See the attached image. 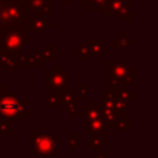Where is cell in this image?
I'll return each mask as SVG.
<instances>
[{
  "label": "cell",
  "mask_w": 158,
  "mask_h": 158,
  "mask_svg": "<svg viewBox=\"0 0 158 158\" xmlns=\"http://www.w3.org/2000/svg\"><path fill=\"white\" fill-rule=\"evenodd\" d=\"M30 14L25 0H6L0 7V33L14 27H25Z\"/></svg>",
  "instance_id": "1"
},
{
  "label": "cell",
  "mask_w": 158,
  "mask_h": 158,
  "mask_svg": "<svg viewBox=\"0 0 158 158\" xmlns=\"http://www.w3.org/2000/svg\"><path fill=\"white\" fill-rule=\"evenodd\" d=\"M28 101L20 100L9 88L0 91V121L15 123L20 117L28 116Z\"/></svg>",
  "instance_id": "2"
},
{
  "label": "cell",
  "mask_w": 158,
  "mask_h": 158,
  "mask_svg": "<svg viewBox=\"0 0 158 158\" xmlns=\"http://www.w3.org/2000/svg\"><path fill=\"white\" fill-rule=\"evenodd\" d=\"M28 43V32L25 27L9 28L0 33V53L16 56Z\"/></svg>",
  "instance_id": "3"
},
{
  "label": "cell",
  "mask_w": 158,
  "mask_h": 158,
  "mask_svg": "<svg viewBox=\"0 0 158 158\" xmlns=\"http://www.w3.org/2000/svg\"><path fill=\"white\" fill-rule=\"evenodd\" d=\"M107 79L116 84H132L135 81V67L130 62L107 60Z\"/></svg>",
  "instance_id": "4"
},
{
  "label": "cell",
  "mask_w": 158,
  "mask_h": 158,
  "mask_svg": "<svg viewBox=\"0 0 158 158\" xmlns=\"http://www.w3.org/2000/svg\"><path fill=\"white\" fill-rule=\"evenodd\" d=\"M28 143L35 146L37 156H56V137L53 135H43L36 128L28 136Z\"/></svg>",
  "instance_id": "5"
},
{
  "label": "cell",
  "mask_w": 158,
  "mask_h": 158,
  "mask_svg": "<svg viewBox=\"0 0 158 158\" xmlns=\"http://www.w3.org/2000/svg\"><path fill=\"white\" fill-rule=\"evenodd\" d=\"M46 88L51 93L63 94L68 88V77L62 67H52L49 72L46 73Z\"/></svg>",
  "instance_id": "6"
},
{
  "label": "cell",
  "mask_w": 158,
  "mask_h": 158,
  "mask_svg": "<svg viewBox=\"0 0 158 158\" xmlns=\"http://www.w3.org/2000/svg\"><path fill=\"white\" fill-rule=\"evenodd\" d=\"M101 15L117 16L120 21H130V19L135 16V11L130 9V0H107Z\"/></svg>",
  "instance_id": "7"
},
{
  "label": "cell",
  "mask_w": 158,
  "mask_h": 158,
  "mask_svg": "<svg viewBox=\"0 0 158 158\" xmlns=\"http://www.w3.org/2000/svg\"><path fill=\"white\" fill-rule=\"evenodd\" d=\"M52 26V22L48 21L47 19L43 17H37V16H28L27 22H26V31L30 33H44L47 28Z\"/></svg>",
  "instance_id": "8"
},
{
  "label": "cell",
  "mask_w": 158,
  "mask_h": 158,
  "mask_svg": "<svg viewBox=\"0 0 158 158\" xmlns=\"http://www.w3.org/2000/svg\"><path fill=\"white\" fill-rule=\"evenodd\" d=\"M106 132H107V125L102 120V117L85 122V133H88L90 136L91 135H100L101 136Z\"/></svg>",
  "instance_id": "9"
},
{
  "label": "cell",
  "mask_w": 158,
  "mask_h": 158,
  "mask_svg": "<svg viewBox=\"0 0 158 158\" xmlns=\"http://www.w3.org/2000/svg\"><path fill=\"white\" fill-rule=\"evenodd\" d=\"M32 57H33L38 63H41V62H43V60H52V62H54V60H57V51L53 49L49 43H47V44L44 46V49H43V51H41V52H35V53L32 54Z\"/></svg>",
  "instance_id": "10"
},
{
  "label": "cell",
  "mask_w": 158,
  "mask_h": 158,
  "mask_svg": "<svg viewBox=\"0 0 158 158\" xmlns=\"http://www.w3.org/2000/svg\"><path fill=\"white\" fill-rule=\"evenodd\" d=\"M135 40L131 38L130 33H120L117 38H115L112 41V48L116 49H121V48H130L132 44H135Z\"/></svg>",
  "instance_id": "11"
},
{
  "label": "cell",
  "mask_w": 158,
  "mask_h": 158,
  "mask_svg": "<svg viewBox=\"0 0 158 158\" xmlns=\"http://www.w3.org/2000/svg\"><path fill=\"white\" fill-rule=\"evenodd\" d=\"M90 56H105L107 53V46L100 38H93L89 43Z\"/></svg>",
  "instance_id": "12"
},
{
  "label": "cell",
  "mask_w": 158,
  "mask_h": 158,
  "mask_svg": "<svg viewBox=\"0 0 158 158\" xmlns=\"http://www.w3.org/2000/svg\"><path fill=\"white\" fill-rule=\"evenodd\" d=\"M84 117L86 118V121H91V120H98L101 118V109L99 105H96V101L93 100L90 102V105H86L84 111Z\"/></svg>",
  "instance_id": "13"
},
{
  "label": "cell",
  "mask_w": 158,
  "mask_h": 158,
  "mask_svg": "<svg viewBox=\"0 0 158 158\" xmlns=\"http://www.w3.org/2000/svg\"><path fill=\"white\" fill-rule=\"evenodd\" d=\"M0 67H4L9 73H16L19 70V65L16 63L15 56H11V54L0 53Z\"/></svg>",
  "instance_id": "14"
},
{
  "label": "cell",
  "mask_w": 158,
  "mask_h": 158,
  "mask_svg": "<svg viewBox=\"0 0 158 158\" xmlns=\"http://www.w3.org/2000/svg\"><path fill=\"white\" fill-rule=\"evenodd\" d=\"M52 1L51 0H46L44 4L33 12V16H37V17H43V19H47V17H51L52 15Z\"/></svg>",
  "instance_id": "15"
},
{
  "label": "cell",
  "mask_w": 158,
  "mask_h": 158,
  "mask_svg": "<svg viewBox=\"0 0 158 158\" xmlns=\"http://www.w3.org/2000/svg\"><path fill=\"white\" fill-rule=\"evenodd\" d=\"M90 141H91V144H90L91 149L93 151H96V152L100 151L101 146H105L107 143V141L106 139H102L100 135H91L90 136Z\"/></svg>",
  "instance_id": "16"
},
{
  "label": "cell",
  "mask_w": 158,
  "mask_h": 158,
  "mask_svg": "<svg viewBox=\"0 0 158 158\" xmlns=\"http://www.w3.org/2000/svg\"><path fill=\"white\" fill-rule=\"evenodd\" d=\"M75 56H79L80 60H90V51H89V46L88 44H81L78 49L74 51Z\"/></svg>",
  "instance_id": "17"
},
{
  "label": "cell",
  "mask_w": 158,
  "mask_h": 158,
  "mask_svg": "<svg viewBox=\"0 0 158 158\" xmlns=\"http://www.w3.org/2000/svg\"><path fill=\"white\" fill-rule=\"evenodd\" d=\"M47 105L48 106H62L63 102H62V95L58 94V93H51L48 96H47Z\"/></svg>",
  "instance_id": "18"
},
{
  "label": "cell",
  "mask_w": 158,
  "mask_h": 158,
  "mask_svg": "<svg viewBox=\"0 0 158 158\" xmlns=\"http://www.w3.org/2000/svg\"><path fill=\"white\" fill-rule=\"evenodd\" d=\"M118 98L128 102L130 100H135V98H136V91H135L133 89H123V90H118Z\"/></svg>",
  "instance_id": "19"
},
{
  "label": "cell",
  "mask_w": 158,
  "mask_h": 158,
  "mask_svg": "<svg viewBox=\"0 0 158 158\" xmlns=\"http://www.w3.org/2000/svg\"><path fill=\"white\" fill-rule=\"evenodd\" d=\"M44 1L46 0H25V4H26V7L28 11L32 10L35 12L36 10H38L44 4Z\"/></svg>",
  "instance_id": "20"
},
{
  "label": "cell",
  "mask_w": 158,
  "mask_h": 158,
  "mask_svg": "<svg viewBox=\"0 0 158 158\" xmlns=\"http://www.w3.org/2000/svg\"><path fill=\"white\" fill-rule=\"evenodd\" d=\"M106 4H107V0H91L89 6H90L91 11H99V10L102 11L105 9Z\"/></svg>",
  "instance_id": "21"
},
{
  "label": "cell",
  "mask_w": 158,
  "mask_h": 158,
  "mask_svg": "<svg viewBox=\"0 0 158 158\" xmlns=\"http://www.w3.org/2000/svg\"><path fill=\"white\" fill-rule=\"evenodd\" d=\"M78 142H79V135H69L68 136V148L70 151L79 149Z\"/></svg>",
  "instance_id": "22"
},
{
  "label": "cell",
  "mask_w": 158,
  "mask_h": 158,
  "mask_svg": "<svg viewBox=\"0 0 158 158\" xmlns=\"http://www.w3.org/2000/svg\"><path fill=\"white\" fill-rule=\"evenodd\" d=\"M128 127H130V118L128 117L123 116V117L118 118V122H117V127L116 128H118L121 133H123V131L127 130Z\"/></svg>",
  "instance_id": "23"
},
{
  "label": "cell",
  "mask_w": 158,
  "mask_h": 158,
  "mask_svg": "<svg viewBox=\"0 0 158 158\" xmlns=\"http://www.w3.org/2000/svg\"><path fill=\"white\" fill-rule=\"evenodd\" d=\"M89 93H90V84H88V83H81V84H79V95H80V96L85 98Z\"/></svg>",
  "instance_id": "24"
},
{
  "label": "cell",
  "mask_w": 158,
  "mask_h": 158,
  "mask_svg": "<svg viewBox=\"0 0 158 158\" xmlns=\"http://www.w3.org/2000/svg\"><path fill=\"white\" fill-rule=\"evenodd\" d=\"M11 123L9 122H5V121H0V133H5V135H9L11 133Z\"/></svg>",
  "instance_id": "25"
},
{
  "label": "cell",
  "mask_w": 158,
  "mask_h": 158,
  "mask_svg": "<svg viewBox=\"0 0 158 158\" xmlns=\"http://www.w3.org/2000/svg\"><path fill=\"white\" fill-rule=\"evenodd\" d=\"M106 151H98L96 152V158H106Z\"/></svg>",
  "instance_id": "26"
},
{
  "label": "cell",
  "mask_w": 158,
  "mask_h": 158,
  "mask_svg": "<svg viewBox=\"0 0 158 158\" xmlns=\"http://www.w3.org/2000/svg\"><path fill=\"white\" fill-rule=\"evenodd\" d=\"M75 2V0H62L63 5H73Z\"/></svg>",
  "instance_id": "27"
},
{
  "label": "cell",
  "mask_w": 158,
  "mask_h": 158,
  "mask_svg": "<svg viewBox=\"0 0 158 158\" xmlns=\"http://www.w3.org/2000/svg\"><path fill=\"white\" fill-rule=\"evenodd\" d=\"M91 0H79V4L80 5H90Z\"/></svg>",
  "instance_id": "28"
},
{
  "label": "cell",
  "mask_w": 158,
  "mask_h": 158,
  "mask_svg": "<svg viewBox=\"0 0 158 158\" xmlns=\"http://www.w3.org/2000/svg\"><path fill=\"white\" fill-rule=\"evenodd\" d=\"M5 88H7V86H6V84H5V83H2V81L0 80V91H1V90H4Z\"/></svg>",
  "instance_id": "29"
},
{
  "label": "cell",
  "mask_w": 158,
  "mask_h": 158,
  "mask_svg": "<svg viewBox=\"0 0 158 158\" xmlns=\"http://www.w3.org/2000/svg\"><path fill=\"white\" fill-rule=\"evenodd\" d=\"M5 1H6V0H0V7L4 5V2H5Z\"/></svg>",
  "instance_id": "30"
}]
</instances>
